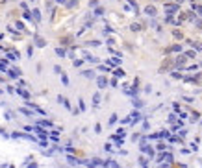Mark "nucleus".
Wrapping results in <instances>:
<instances>
[{
  "label": "nucleus",
  "mask_w": 202,
  "mask_h": 168,
  "mask_svg": "<svg viewBox=\"0 0 202 168\" xmlns=\"http://www.w3.org/2000/svg\"><path fill=\"white\" fill-rule=\"evenodd\" d=\"M33 39H35V46H39V48H45L46 46V41L43 37H39V35H33Z\"/></svg>",
  "instance_id": "obj_1"
},
{
  "label": "nucleus",
  "mask_w": 202,
  "mask_h": 168,
  "mask_svg": "<svg viewBox=\"0 0 202 168\" xmlns=\"http://www.w3.org/2000/svg\"><path fill=\"white\" fill-rule=\"evenodd\" d=\"M165 11L167 13H176L178 11V4H165Z\"/></svg>",
  "instance_id": "obj_2"
},
{
  "label": "nucleus",
  "mask_w": 202,
  "mask_h": 168,
  "mask_svg": "<svg viewBox=\"0 0 202 168\" xmlns=\"http://www.w3.org/2000/svg\"><path fill=\"white\" fill-rule=\"evenodd\" d=\"M96 83H98V89H104L108 85V80L104 76H98V78H96Z\"/></svg>",
  "instance_id": "obj_3"
},
{
  "label": "nucleus",
  "mask_w": 202,
  "mask_h": 168,
  "mask_svg": "<svg viewBox=\"0 0 202 168\" xmlns=\"http://www.w3.org/2000/svg\"><path fill=\"white\" fill-rule=\"evenodd\" d=\"M58 102H59V104H61V105H63V107H67V109H71V104H69V100H67V98H65V96H61V94H59V96H58Z\"/></svg>",
  "instance_id": "obj_4"
},
{
  "label": "nucleus",
  "mask_w": 202,
  "mask_h": 168,
  "mask_svg": "<svg viewBox=\"0 0 202 168\" xmlns=\"http://www.w3.org/2000/svg\"><path fill=\"white\" fill-rule=\"evenodd\" d=\"M106 63H108V67H119V65H121V59H119V57H113V59H108Z\"/></svg>",
  "instance_id": "obj_5"
},
{
  "label": "nucleus",
  "mask_w": 202,
  "mask_h": 168,
  "mask_svg": "<svg viewBox=\"0 0 202 168\" xmlns=\"http://www.w3.org/2000/svg\"><path fill=\"white\" fill-rule=\"evenodd\" d=\"M145 13L148 15V17H156V7H154V6H146L145 7Z\"/></svg>",
  "instance_id": "obj_6"
},
{
  "label": "nucleus",
  "mask_w": 202,
  "mask_h": 168,
  "mask_svg": "<svg viewBox=\"0 0 202 168\" xmlns=\"http://www.w3.org/2000/svg\"><path fill=\"white\" fill-rule=\"evenodd\" d=\"M15 92H17V94H21L22 98L30 100V92H28V91H24V89H15Z\"/></svg>",
  "instance_id": "obj_7"
},
{
  "label": "nucleus",
  "mask_w": 202,
  "mask_h": 168,
  "mask_svg": "<svg viewBox=\"0 0 202 168\" xmlns=\"http://www.w3.org/2000/svg\"><path fill=\"white\" fill-rule=\"evenodd\" d=\"M141 118H143V116H141V113H139V111H134V113H132V124L139 122Z\"/></svg>",
  "instance_id": "obj_8"
},
{
  "label": "nucleus",
  "mask_w": 202,
  "mask_h": 168,
  "mask_svg": "<svg viewBox=\"0 0 202 168\" xmlns=\"http://www.w3.org/2000/svg\"><path fill=\"white\" fill-rule=\"evenodd\" d=\"M185 57H187V56H178L176 57V61H174L176 67H184V65H185Z\"/></svg>",
  "instance_id": "obj_9"
},
{
  "label": "nucleus",
  "mask_w": 202,
  "mask_h": 168,
  "mask_svg": "<svg viewBox=\"0 0 202 168\" xmlns=\"http://www.w3.org/2000/svg\"><path fill=\"white\" fill-rule=\"evenodd\" d=\"M67 161H69V165H72V166H76L78 163H82V161H78L76 157H72V153H69V155H67Z\"/></svg>",
  "instance_id": "obj_10"
},
{
  "label": "nucleus",
  "mask_w": 202,
  "mask_h": 168,
  "mask_svg": "<svg viewBox=\"0 0 202 168\" xmlns=\"http://www.w3.org/2000/svg\"><path fill=\"white\" fill-rule=\"evenodd\" d=\"M84 78H87V80H93V78H95V72H93V70H84Z\"/></svg>",
  "instance_id": "obj_11"
},
{
  "label": "nucleus",
  "mask_w": 202,
  "mask_h": 168,
  "mask_svg": "<svg viewBox=\"0 0 202 168\" xmlns=\"http://www.w3.org/2000/svg\"><path fill=\"white\" fill-rule=\"evenodd\" d=\"M37 124L43 126V127H52V122H50V120H37Z\"/></svg>",
  "instance_id": "obj_12"
},
{
  "label": "nucleus",
  "mask_w": 202,
  "mask_h": 168,
  "mask_svg": "<svg viewBox=\"0 0 202 168\" xmlns=\"http://www.w3.org/2000/svg\"><path fill=\"white\" fill-rule=\"evenodd\" d=\"M19 113H22L24 116H32V118H33V115H32V111H30V109H24V107H21V109H19Z\"/></svg>",
  "instance_id": "obj_13"
},
{
  "label": "nucleus",
  "mask_w": 202,
  "mask_h": 168,
  "mask_svg": "<svg viewBox=\"0 0 202 168\" xmlns=\"http://www.w3.org/2000/svg\"><path fill=\"white\" fill-rule=\"evenodd\" d=\"M124 76H126V72H124L122 68H117V70H115V78H124Z\"/></svg>",
  "instance_id": "obj_14"
},
{
  "label": "nucleus",
  "mask_w": 202,
  "mask_h": 168,
  "mask_svg": "<svg viewBox=\"0 0 202 168\" xmlns=\"http://www.w3.org/2000/svg\"><path fill=\"white\" fill-rule=\"evenodd\" d=\"M158 135H160V139H169V137H171V133H169V131H167V129L160 131V133H158Z\"/></svg>",
  "instance_id": "obj_15"
},
{
  "label": "nucleus",
  "mask_w": 202,
  "mask_h": 168,
  "mask_svg": "<svg viewBox=\"0 0 202 168\" xmlns=\"http://www.w3.org/2000/svg\"><path fill=\"white\" fill-rule=\"evenodd\" d=\"M85 61H89V63H98V59L93 56H89V54H85Z\"/></svg>",
  "instance_id": "obj_16"
},
{
  "label": "nucleus",
  "mask_w": 202,
  "mask_h": 168,
  "mask_svg": "<svg viewBox=\"0 0 202 168\" xmlns=\"http://www.w3.org/2000/svg\"><path fill=\"white\" fill-rule=\"evenodd\" d=\"M32 15H33V19H35V21H41V11H39V9H33Z\"/></svg>",
  "instance_id": "obj_17"
},
{
  "label": "nucleus",
  "mask_w": 202,
  "mask_h": 168,
  "mask_svg": "<svg viewBox=\"0 0 202 168\" xmlns=\"http://www.w3.org/2000/svg\"><path fill=\"white\" fill-rule=\"evenodd\" d=\"M98 104H100V94H95V96H93V105L98 107Z\"/></svg>",
  "instance_id": "obj_18"
},
{
  "label": "nucleus",
  "mask_w": 202,
  "mask_h": 168,
  "mask_svg": "<svg viewBox=\"0 0 202 168\" xmlns=\"http://www.w3.org/2000/svg\"><path fill=\"white\" fill-rule=\"evenodd\" d=\"M56 54H58L59 57H65V54H67V52H65V50H63V48L59 46V48H56Z\"/></svg>",
  "instance_id": "obj_19"
},
{
  "label": "nucleus",
  "mask_w": 202,
  "mask_h": 168,
  "mask_svg": "<svg viewBox=\"0 0 202 168\" xmlns=\"http://www.w3.org/2000/svg\"><path fill=\"white\" fill-rule=\"evenodd\" d=\"M134 107L141 109V107H143V102H141V100H137V98H134Z\"/></svg>",
  "instance_id": "obj_20"
},
{
  "label": "nucleus",
  "mask_w": 202,
  "mask_h": 168,
  "mask_svg": "<svg viewBox=\"0 0 202 168\" xmlns=\"http://www.w3.org/2000/svg\"><path fill=\"white\" fill-rule=\"evenodd\" d=\"M130 30H132V32H139V30H141V26H139V24H135V22H134V24L130 26Z\"/></svg>",
  "instance_id": "obj_21"
},
{
  "label": "nucleus",
  "mask_w": 202,
  "mask_h": 168,
  "mask_svg": "<svg viewBox=\"0 0 202 168\" xmlns=\"http://www.w3.org/2000/svg\"><path fill=\"white\" fill-rule=\"evenodd\" d=\"M61 81H63V85H69V78H67V74H63V72H61Z\"/></svg>",
  "instance_id": "obj_22"
},
{
  "label": "nucleus",
  "mask_w": 202,
  "mask_h": 168,
  "mask_svg": "<svg viewBox=\"0 0 202 168\" xmlns=\"http://www.w3.org/2000/svg\"><path fill=\"white\" fill-rule=\"evenodd\" d=\"M165 161H167V165H171L174 159H173V155H171V153H165Z\"/></svg>",
  "instance_id": "obj_23"
},
{
  "label": "nucleus",
  "mask_w": 202,
  "mask_h": 168,
  "mask_svg": "<svg viewBox=\"0 0 202 168\" xmlns=\"http://www.w3.org/2000/svg\"><path fill=\"white\" fill-rule=\"evenodd\" d=\"M193 9H195L199 15H202V6H197V4H193Z\"/></svg>",
  "instance_id": "obj_24"
},
{
  "label": "nucleus",
  "mask_w": 202,
  "mask_h": 168,
  "mask_svg": "<svg viewBox=\"0 0 202 168\" xmlns=\"http://www.w3.org/2000/svg\"><path fill=\"white\" fill-rule=\"evenodd\" d=\"M115 122H117V115H111L110 116V126H113Z\"/></svg>",
  "instance_id": "obj_25"
},
{
  "label": "nucleus",
  "mask_w": 202,
  "mask_h": 168,
  "mask_svg": "<svg viewBox=\"0 0 202 168\" xmlns=\"http://www.w3.org/2000/svg\"><path fill=\"white\" fill-rule=\"evenodd\" d=\"M22 17H24V19H26V21H30V19H32V13H30V11H28V9H26V11H24V15H22Z\"/></svg>",
  "instance_id": "obj_26"
},
{
  "label": "nucleus",
  "mask_w": 202,
  "mask_h": 168,
  "mask_svg": "<svg viewBox=\"0 0 202 168\" xmlns=\"http://www.w3.org/2000/svg\"><path fill=\"white\" fill-rule=\"evenodd\" d=\"M102 13H104V9H102V7H96V9H95V15H96V17H100Z\"/></svg>",
  "instance_id": "obj_27"
},
{
  "label": "nucleus",
  "mask_w": 202,
  "mask_h": 168,
  "mask_svg": "<svg viewBox=\"0 0 202 168\" xmlns=\"http://www.w3.org/2000/svg\"><path fill=\"white\" fill-rule=\"evenodd\" d=\"M139 165H141V166H146V165H148V161H146L145 157H141V159H139Z\"/></svg>",
  "instance_id": "obj_28"
},
{
  "label": "nucleus",
  "mask_w": 202,
  "mask_h": 168,
  "mask_svg": "<svg viewBox=\"0 0 202 168\" xmlns=\"http://www.w3.org/2000/svg\"><path fill=\"white\" fill-rule=\"evenodd\" d=\"M82 63H84L82 59H74V61H72V65H74V67H82Z\"/></svg>",
  "instance_id": "obj_29"
},
{
  "label": "nucleus",
  "mask_w": 202,
  "mask_h": 168,
  "mask_svg": "<svg viewBox=\"0 0 202 168\" xmlns=\"http://www.w3.org/2000/svg\"><path fill=\"white\" fill-rule=\"evenodd\" d=\"M171 50H173V52H180V50H182V46H180V44H174Z\"/></svg>",
  "instance_id": "obj_30"
},
{
  "label": "nucleus",
  "mask_w": 202,
  "mask_h": 168,
  "mask_svg": "<svg viewBox=\"0 0 202 168\" xmlns=\"http://www.w3.org/2000/svg\"><path fill=\"white\" fill-rule=\"evenodd\" d=\"M78 104H80V111H85V104H84V100H78Z\"/></svg>",
  "instance_id": "obj_31"
},
{
  "label": "nucleus",
  "mask_w": 202,
  "mask_h": 168,
  "mask_svg": "<svg viewBox=\"0 0 202 168\" xmlns=\"http://www.w3.org/2000/svg\"><path fill=\"white\" fill-rule=\"evenodd\" d=\"M156 148H158V150H160V151H163V150H165V148H167V146H165V144H163V142H160V144H158V146H156Z\"/></svg>",
  "instance_id": "obj_32"
},
{
  "label": "nucleus",
  "mask_w": 202,
  "mask_h": 168,
  "mask_svg": "<svg viewBox=\"0 0 202 168\" xmlns=\"http://www.w3.org/2000/svg\"><path fill=\"white\" fill-rule=\"evenodd\" d=\"M26 54H28V56H30V57H32V56H33V48H32V46H28V50H26Z\"/></svg>",
  "instance_id": "obj_33"
},
{
  "label": "nucleus",
  "mask_w": 202,
  "mask_h": 168,
  "mask_svg": "<svg viewBox=\"0 0 202 168\" xmlns=\"http://www.w3.org/2000/svg\"><path fill=\"white\" fill-rule=\"evenodd\" d=\"M4 118H6V120H13V118H11V113H9V111L4 113Z\"/></svg>",
  "instance_id": "obj_34"
},
{
  "label": "nucleus",
  "mask_w": 202,
  "mask_h": 168,
  "mask_svg": "<svg viewBox=\"0 0 202 168\" xmlns=\"http://www.w3.org/2000/svg\"><path fill=\"white\" fill-rule=\"evenodd\" d=\"M17 30H24V24L21 21H17Z\"/></svg>",
  "instance_id": "obj_35"
},
{
  "label": "nucleus",
  "mask_w": 202,
  "mask_h": 168,
  "mask_svg": "<svg viewBox=\"0 0 202 168\" xmlns=\"http://www.w3.org/2000/svg\"><path fill=\"white\" fill-rule=\"evenodd\" d=\"M87 44H91V46H100V42H98V41H89Z\"/></svg>",
  "instance_id": "obj_36"
},
{
  "label": "nucleus",
  "mask_w": 202,
  "mask_h": 168,
  "mask_svg": "<svg viewBox=\"0 0 202 168\" xmlns=\"http://www.w3.org/2000/svg\"><path fill=\"white\" fill-rule=\"evenodd\" d=\"M173 35H174V37H176V39H182V33H180V32H176V30H174V32H173Z\"/></svg>",
  "instance_id": "obj_37"
},
{
  "label": "nucleus",
  "mask_w": 202,
  "mask_h": 168,
  "mask_svg": "<svg viewBox=\"0 0 202 168\" xmlns=\"http://www.w3.org/2000/svg\"><path fill=\"white\" fill-rule=\"evenodd\" d=\"M124 135H126V133H124V129H119V131H117V137H121V139H122Z\"/></svg>",
  "instance_id": "obj_38"
},
{
  "label": "nucleus",
  "mask_w": 202,
  "mask_h": 168,
  "mask_svg": "<svg viewBox=\"0 0 202 168\" xmlns=\"http://www.w3.org/2000/svg\"><path fill=\"white\" fill-rule=\"evenodd\" d=\"M100 131H102V127H100V124H96L95 126V133H100Z\"/></svg>",
  "instance_id": "obj_39"
},
{
  "label": "nucleus",
  "mask_w": 202,
  "mask_h": 168,
  "mask_svg": "<svg viewBox=\"0 0 202 168\" xmlns=\"http://www.w3.org/2000/svg\"><path fill=\"white\" fill-rule=\"evenodd\" d=\"M104 150H106V151H113V148H111V144H106V146H104Z\"/></svg>",
  "instance_id": "obj_40"
},
{
  "label": "nucleus",
  "mask_w": 202,
  "mask_h": 168,
  "mask_svg": "<svg viewBox=\"0 0 202 168\" xmlns=\"http://www.w3.org/2000/svg\"><path fill=\"white\" fill-rule=\"evenodd\" d=\"M161 161H165V153H161V155H158V163H161Z\"/></svg>",
  "instance_id": "obj_41"
},
{
  "label": "nucleus",
  "mask_w": 202,
  "mask_h": 168,
  "mask_svg": "<svg viewBox=\"0 0 202 168\" xmlns=\"http://www.w3.org/2000/svg\"><path fill=\"white\" fill-rule=\"evenodd\" d=\"M167 120H169V122H174V120H176V115H169V118H167Z\"/></svg>",
  "instance_id": "obj_42"
},
{
  "label": "nucleus",
  "mask_w": 202,
  "mask_h": 168,
  "mask_svg": "<svg viewBox=\"0 0 202 168\" xmlns=\"http://www.w3.org/2000/svg\"><path fill=\"white\" fill-rule=\"evenodd\" d=\"M193 46H195L197 50H202V44H200V42H193Z\"/></svg>",
  "instance_id": "obj_43"
},
{
  "label": "nucleus",
  "mask_w": 202,
  "mask_h": 168,
  "mask_svg": "<svg viewBox=\"0 0 202 168\" xmlns=\"http://www.w3.org/2000/svg\"><path fill=\"white\" fill-rule=\"evenodd\" d=\"M74 151H76V150H74V148H71V146H67V153H74Z\"/></svg>",
  "instance_id": "obj_44"
},
{
  "label": "nucleus",
  "mask_w": 202,
  "mask_h": 168,
  "mask_svg": "<svg viewBox=\"0 0 202 168\" xmlns=\"http://www.w3.org/2000/svg\"><path fill=\"white\" fill-rule=\"evenodd\" d=\"M185 56H187V57H195L197 54H195V52H193V50H191V52H187V54H185Z\"/></svg>",
  "instance_id": "obj_45"
},
{
  "label": "nucleus",
  "mask_w": 202,
  "mask_h": 168,
  "mask_svg": "<svg viewBox=\"0 0 202 168\" xmlns=\"http://www.w3.org/2000/svg\"><path fill=\"white\" fill-rule=\"evenodd\" d=\"M28 168H37V165H35V163H30V165H28Z\"/></svg>",
  "instance_id": "obj_46"
},
{
  "label": "nucleus",
  "mask_w": 202,
  "mask_h": 168,
  "mask_svg": "<svg viewBox=\"0 0 202 168\" xmlns=\"http://www.w3.org/2000/svg\"><path fill=\"white\" fill-rule=\"evenodd\" d=\"M56 2H58V4H65V0H56Z\"/></svg>",
  "instance_id": "obj_47"
}]
</instances>
